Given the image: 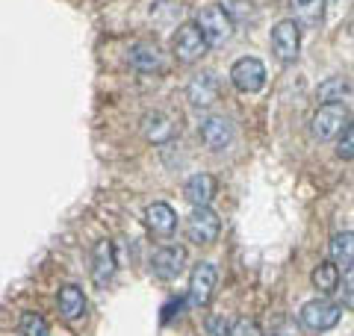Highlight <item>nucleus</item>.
Listing matches in <instances>:
<instances>
[{
	"label": "nucleus",
	"instance_id": "1",
	"mask_svg": "<svg viewBox=\"0 0 354 336\" xmlns=\"http://www.w3.org/2000/svg\"><path fill=\"white\" fill-rule=\"evenodd\" d=\"M209 50V44L204 39V32L198 24H180L174 32V39H171V53H174V59L177 62H183V65H192L198 62L201 56Z\"/></svg>",
	"mask_w": 354,
	"mask_h": 336
},
{
	"label": "nucleus",
	"instance_id": "2",
	"mask_svg": "<svg viewBox=\"0 0 354 336\" xmlns=\"http://www.w3.org/2000/svg\"><path fill=\"white\" fill-rule=\"evenodd\" d=\"M195 24L201 27L209 48H218V44L230 41V36H234V18L225 12V6H204L201 12H198Z\"/></svg>",
	"mask_w": 354,
	"mask_h": 336
},
{
	"label": "nucleus",
	"instance_id": "3",
	"mask_svg": "<svg viewBox=\"0 0 354 336\" xmlns=\"http://www.w3.org/2000/svg\"><path fill=\"white\" fill-rule=\"evenodd\" d=\"M342 319V307L334 304L330 298H316V301H307L301 307V324L313 333H325V330H334Z\"/></svg>",
	"mask_w": 354,
	"mask_h": 336
},
{
	"label": "nucleus",
	"instance_id": "4",
	"mask_svg": "<svg viewBox=\"0 0 354 336\" xmlns=\"http://www.w3.org/2000/svg\"><path fill=\"white\" fill-rule=\"evenodd\" d=\"M348 124V109L346 104H322L313 112V121H310V130L319 142H330L337 139L342 127Z\"/></svg>",
	"mask_w": 354,
	"mask_h": 336
},
{
	"label": "nucleus",
	"instance_id": "5",
	"mask_svg": "<svg viewBox=\"0 0 354 336\" xmlns=\"http://www.w3.org/2000/svg\"><path fill=\"white\" fill-rule=\"evenodd\" d=\"M298 50H301V27L292 18H283L272 27V53L278 56V62L290 65L298 59Z\"/></svg>",
	"mask_w": 354,
	"mask_h": 336
},
{
	"label": "nucleus",
	"instance_id": "6",
	"mask_svg": "<svg viewBox=\"0 0 354 336\" xmlns=\"http://www.w3.org/2000/svg\"><path fill=\"white\" fill-rule=\"evenodd\" d=\"M221 233V218L216 209L209 207H195L186 218V239L195 245H213Z\"/></svg>",
	"mask_w": 354,
	"mask_h": 336
},
{
	"label": "nucleus",
	"instance_id": "7",
	"mask_svg": "<svg viewBox=\"0 0 354 336\" xmlns=\"http://www.w3.org/2000/svg\"><path fill=\"white\" fill-rule=\"evenodd\" d=\"M230 83H234L239 92L254 95L266 86V65L257 59V56H242L230 65Z\"/></svg>",
	"mask_w": 354,
	"mask_h": 336
},
{
	"label": "nucleus",
	"instance_id": "8",
	"mask_svg": "<svg viewBox=\"0 0 354 336\" xmlns=\"http://www.w3.org/2000/svg\"><path fill=\"white\" fill-rule=\"evenodd\" d=\"M198 136H201V142L209 151H227L236 139V130H234V121L225 115H207L198 124Z\"/></svg>",
	"mask_w": 354,
	"mask_h": 336
},
{
	"label": "nucleus",
	"instance_id": "9",
	"mask_svg": "<svg viewBox=\"0 0 354 336\" xmlns=\"http://www.w3.org/2000/svg\"><path fill=\"white\" fill-rule=\"evenodd\" d=\"M186 268V248L183 245H162L151 256V272L160 280H174L180 277Z\"/></svg>",
	"mask_w": 354,
	"mask_h": 336
},
{
	"label": "nucleus",
	"instance_id": "10",
	"mask_svg": "<svg viewBox=\"0 0 354 336\" xmlns=\"http://www.w3.org/2000/svg\"><path fill=\"white\" fill-rule=\"evenodd\" d=\"M216 283H218V272L213 263H198L192 268V277H189V301L192 307H207L209 298L216 292Z\"/></svg>",
	"mask_w": 354,
	"mask_h": 336
},
{
	"label": "nucleus",
	"instance_id": "11",
	"mask_svg": "<svg viewBox=\"0 0 354 336\" xmlns=\"http://www.w3.org/2000/svg\"><path fill=\"white\" fill-rule=\"evenodd\" d=\"M186 97H189V104L198 106V109H207L213 106L218 100V80L213 71H201L195 74L189 83H186Z\"/></svg>",
	"mask_w": 354,
	"mask_h": 336
},
{
	"label": "nucleus",
	"instance_id": "12",
	"mask_svg": "<svg viewBox=\"0 0 354 336\" xmlns=\"http://www.w3.org/2000/svg\"><path fill=\"white\" fill-rule=\"evenodd\" d=\"M145 224L153 236L169 239L177 227V212L171 204H165V200H153V204L145 209Z\"/></svg>",
	"mask_w": 354,
	"mask_h": 336
},
{
	"label": "nucleus",
	"instance_id": "13",
	"mask_svg": "<svg viewBox=\"0 0 354 336\" xmlns=\"http://www.w3.org/2000/svg\"><path fill=\"white\" fill-rule=\"evenodd\" d=\"M216 192H218V183H216V177L207 171H198L183 183V198L189 200L192 207H209V200L216 198Z\"/></svg>",
	"mask_w": 354,
	"mask_h": 336
},
{
	"label": "nucleus",
	"instance_id": "14",
	"mask_svg": "<svg viewBox=\"0 0 354 336\" xmlns=\"http://www.w3.org/2000/svg\"><path fill=\"white\" fill-rule=\"evenodd\" d=\"M92 277L97 286H106L113 280L115 268H118V260H115V245L109 239H101L95 245V254H92Z\"/></svg>",
	"mask_w": 354,
	"mask_h": 336
},
{
	"label": "nucleus",
	"instance_id": "15",
	"mask_svg": "<svg viewBox=\"0 0 354 336\" xmlns=\"http://www.w3.org/2000/svg\"><path fill=\"white\" fill-rule=\"evenodd\" d=\"M127 59L139 74H157V71H162V65H165L160 48L157 44H151V41H136L130 48Z\"/></svg>",
	"mask_w": 354,
	"mask_h": 336
},
{
	"label": "nucleus",
	"instance_id": "16",
	"mask_svg": "<svg viewBox=\"0 0 354 336\" xmlns=\"http://www.w3.org/2000/svg\"><path fill=\"white\" fill-rule=\"evenodd\" d=\"M57 307L65 321H77L86 312V292L77 283H65L57 295Z\"/></svg>",
	"mask_w": 354,
	"mask_h": 336
},
{
	"label": "nucleus",
	"instance_id": "17",
	"mask_svg": "<svg viewBox=\"0 0 354 336\" xmlns=\"http://www.w3.org/2000/svg\"><path fill=\"white\" fill-rule=\"evenodd\" d=\"M142 130H145V139L153 144H165L174 139V121L165 112H148L142 118Z\"/></svg>",
	"mask_w": 354,
	"mask_h": 336
},
{
	"label": "nucleus",
	"instance_id": "18",
	"mask_svg": "<svg viewBox=\"0 0 354 336\" xmlns=\"http://www.w3.org/2000/svg\"><path fill=\"white\" fill-rule=\"evenodd\" d=\"M292 21H298V27L316 30L325 18V0H290Z\"/></svg>",
	"mask_w": 354,
	"mask_h": 336
},
{
	"label": "nucleus",
	"instance_id": "19",
	"mask_svg": "<svg viewBox=\"0 0 354 336\" xmlns=\"http://www.w3.org/2000/svg\"><path fill=\"white\" fill-rule=\"evenodd\" d=\"M310 283H313L316 292H322V295H330V292H337L339 289V265L330 260V263H319L313 268V274H310Z\"/></svg>",
	"mask_w": 354,
	"mask_h": 336
},
{
	"label": "nucleus",
	"instance_id": "20",
	"mask_svg": "<svg viewBox=\"0 0 354 336\" xmlns=\"http://www.w3.org/2000/svg\"><path fill=\"white\" fill-rule=\"evenodd\" d=\"M330 260L337 265H351L354 263V230H339L334 239H330Z\"/></svg>",
	"mask_w": 354,
	"mask_h": 336
},
{
	"label": "nucleus",
	"instance_id": "21",
	"mask_svg": "<svg viewBox=\"0 0 354 336\" xmlns=\"http://www.w3.org/2000/svg\"><path fill=\"white\" fill-rule=\"evenodd\" d=\"M348 92V80H342V77H330L319 86V100L322 104H342V97Z\"/></svg>",
	"mask_w": 354,
	"mask_h": 336
},
{
	"label": "nucleus",
	"instance_id": "22",
	"mask_svg": "<svg viewBox=\"0 0 354 336\" xmlns=\"http://www.w3.org/2000/svg\"><path fill=\"white\" fill-rule=\"evenodd\" d=\"M148 15L157 21V24H171V21L180 15V3H174V0H153Z\"/></svg>",
	"mask_w": 354,
	"mask_h": 336
},
{
	"label": "nucleus",
	"instance_id": "23",
	"mask_svg": "<svg viewBox=\"0 0 354 336\" xmlns=\"http://www.w3.org/2000/svg\"><path fill=\"white\" fill-rule=\"evenodd\" d=\"M21 333L24 336H50V328H48V321H44V316L30 310L21 316Z\"/></svg>",
	"mask_w": 354,
	"mask_h": 336
},
{
	"label": "nucleus",
	"instance_id": "24",
	"mask_svg": "<svg viewBox=\"0 0 354 336\" xmlns=\"http://www.w3.org/2000/svg\"><path fill=\"white\" fill-rule=\"evenodd\" d=\"M337 156L339 160H354V118H348V124L337 136Z\"/></svg>",
	"mask_w": 354,
	"mask_h": 336
},
{
	"label": "nucleus",
	"instance_id": "25",
	"mask_svg": "<svg viewBox=\"0 0 354 336\" xmlns=\"http://www.w3.org/2000/svg\"><path fill=\"white\" fill-rule=\"evenodd\" d=\"M230 336H263V330L254 319H239L234 328H230Z\"/></svg>",
	"mask_w": 354,
	"mask_h": 336
},
{
	"label": "nucleus",
	"instance_id": "26",
	"mask_svg": "<svg viewBox=\"0 0 354 336\" xmlns=\"http://www.w3.org/2000/svg\"><path fill=\"white\" fill-rule=\"evenodd\" d=\"M230 328H234V324H230L227 319H221V316H213V319H207V336H230Z\"/></svg>",
	"mask_w": 354,
	"mask_h": 336
},
{
	"label": "nucleus",
	"instance_id": "27",
	"mask_svg": "<svg viewBox=\"0 0 354 336\" xmlns=\"http://www.w3.org/2000/svg\"><path fill=\"white\" fill-rule=\"evenodd\" d=\"M339 283H342V289H346L348 295H354V263H351V265H346V272H342Z\"/></svg>",
	"mask_w": 354,
	"mask_h": 336
}]
</instances>
